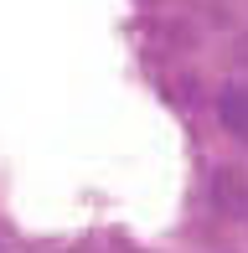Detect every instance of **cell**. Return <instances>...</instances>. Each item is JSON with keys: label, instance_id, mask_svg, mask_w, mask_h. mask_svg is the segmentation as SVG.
<instances>
[{"label": "cell", "instance_id": "1", "mask_svg": "<svg viewBox=\"0 0 248 253\" xmlns=\"http://www.w3.org/2000/svg\"><path fill=\"white\" fill-rule=\"evenodd\" d=\"M207 197H212V207H217L222 217H248V181H243V170L217 166V170H212Z\"/></svg>", "mask_w": 248, "mask_h": 253}, {"label": "cell", "instance_id": "2", "mask_svg": "<svg viewBox=\"0 0 248 253\" xmlns=\"http://www.w3.org/2000/svg\"><path fill=\"white\" fill-rule=\"evenodd\" d=\"M217 119L233 140L248 145V88H222L217 93Z\"/></svg>", "mask_w": 248, "mask_h": 253}]
</instances>
